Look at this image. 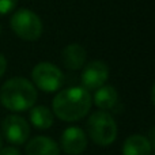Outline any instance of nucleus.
I'll return each mask as SVG.
<instances>
[{
	"mask_svg": "<svg viewBox=\"0 0 155 155\" xmlns=\"http://www.w3.org/2000/svg\"><path fill=\"white\" fill-rule=\"evenodd\" d=\"M26 155H60V148L48 136H35L26 144Z\"/></svg>",
	"mask_w": 155,
	"mask_h": 155,
	"instance_id": "nucleus-10",
	"label": "nucleus"
},
{
	"mask_svg": "<svg viewBox=\"0 0 155 155\" xmlns=\"http://www.w3.org/2000/svg\"><path fill=\"white\" fill-rule=\"evenodd\" d=\"M18 0H0V15H7L16 7Z\"/></svg>",
	"mask_w": 155,
	"mask_h": 155,
	"instance_id": "nucleus-14",
	"label": "nucleus"
},
{
	"mask_svg": "<svg viewBox=\"0 0 155 155\" xmlns=\"http://www.w3.org/2000/svg\"><path fill=\"white\" fill-rule=\"evenodd\" d=\"M118 101V93L113 86H101L94 94V104L101 110H109L116 106Z\"/></svg>",
	"mask_w": 155,
	"mask_h": 155,
	"instance_id": "nucleus-12",
	"label": "nucleus"
},
{
	"mask_svg": "<svg viewBox=\"0 0 155 155\" xmlns=\"http://www.w3.org/2000/svg\"><path fill=\"white\" fill-rule=\"evenodd\" d=\"M54 116L46 106H33L30 109V121L38 129H48L53 125Z\"/></svg>",
	"mask_w": 155,
	"mask_h": 155,
	"instance_id": "nucleus-13",
	"label": "nucleus"
},
{
	"mask_svg": "<svg viewBox=\"0 0 155 155\" xmlns=\"http://www.w3.org/2000/svg\"><path fill=\"white\" fill-rule=\"evenodd\" d=\"M2 143H3V139H2V135H0V148L3 147V144H2Z\"/></svg>",
	"mask_w": 155,
	"mask_h": 155,
	"instance_id": "nucleus-17",
	"label": "nucleus"
},
{
	"mask_svg": "<svg viewBox=\"0 0 155 155\" xmlns=\"http://www.w3.org/2000/svg\"><path fill=\"white\" fill-rule=\"evenodd\" d=\"M61 147L68 155H80L87 148V135L79 127H70L61 135Z\"/></svg>",
	"mask_w": 155,
	"mask_h": 155,
	"instance_id": "nucleus-8",
	"label": "nucleus"
},
{
	"mask_svg": "<svg viewBox=\"0 0 155 155\" xmlns=\"http://www.w3.org/2000/svg\"><path fill=\"white\" fill-rule=\"evenodd\" d=\"M86 59H87V52L80 44H70L63 49L61 60L64 67L68 70H80L86 64Z\"/></svg>",
	"mask_w": 155,
	"mask_h": 155,
	"instance_id": "nucleus-9",
	"label": "nucleus"
},
{
	"mask_svg": "<svg viewBox=\"0 0 155 155\" xmlns=\"http://www.w3.org/2000/svg\"><path fill=\"white\" fill-rule=\"evenodd\" d=\"M0 155H21L18 148H15L14 146L10 147H2L0 148Z\"/></svg>",
	"mask_w": 155,
	"mask_h": 155,
	"instance_id": "nucleus-15",
	"label": "nucleus"
},
{
	"mask_svg": "<svg viewBox=\"0 0 155 155\" xmlns=\"http://www.w3.org/2000/svg\"><path fill=\"white\" fill-rule=\"evenodd\" d=\"M37 88L29 79L15 76L8 79L0 90V102L11 112H25L34 106Z\"/></svg>",
	"mask_w": 155,
	"mask_h": 155,
	"instance_id": "nucleus-2",
	"label": "nucleus"
},
{
	"mask_svg": "<svg viewBox=\"0 0 155 155\" xmlns=\"http://www.w3.org/2000/svg\"><path fill=\"white\" fill-rule=\"evenodd\" d=\"M5 70H7V60H5L4 54L0 53V78L4 75Z\"/></svg>",
	"mask_w": 155,
	"mask_h": 155,
	"instance_id": "nucleus-16",
	"label": "nucleus"
},
{
	"mask_svg": "<svg viewBox=\"0 0 155 155\" xmlns=\"http://www.w3.org/2000/svg\"><path fill=\"white\" fill-rule=\"evenodd\" d=\"M93 98L84 87H68L60 90L53 98V113L61 121L74 123L83 118L91 109Z\"/></svg>",
	"mask_w": 155,
	"mask_h": 155,
	"instance_id": "nucleus-1",
	"label": "nucleus"
},
{
	"mask_svg": "<svg viewBox=\"0 0 155 155\" xmlns=\"http://www.w3.org/2000/svg\"><path fill=\"white\" fill-rule=\"evenodd\" d=\"M87 132L97 146L106 147L117 139V124L106 110H97L87 120Z\"/></svg>",
	"mask_w": 155,
	"mask_h": 155,
	"instance_id": "nucleus-3",
	"label": "nucleus"
},
{
	"mask_svg": "<svg viewBox=\"0 0 155 155\" xmlns=\"http://www.w3.org/2000/svg\"><path fill=\"white\" fill-rule=\"evenodd\" d=\"M11 29L25 41H37L42 35L44 25L41 18L31 10L21 8L11 16Z\"/></svg>",
	"mask_w": 155,
	"mask_h": 155,
	"instance_id": "nucleus-4",
	"label": "nucleus"
},
{
	"mask_svg": "<svg viewBox=\"0 0 155 155\" xmlns=\"http://www.w3.org/2000/svg\"><path fill=\"white\" fill-rule=\"evenodd\" d=\"M33 84L45 93H54L61 88L64 83V74L59 67L48 61L38 63L31 71Z\"/></svg>",
	"mask_w": 155,
	"mask_h": 155,
	"instance_id": "nucleus-5",
	"label": "nucleus"
},
{
	"mask_svg": "<svg viewBox=\"0 0 155 155\" xmlns=\"http://www.w3.org/2000/svg\"><path fill=\"white\" fill-rule=\"evenodd\" d=\"M3 135L11 144L21 146L27 142L30 136V125L23 117L18 114H8L2 123Z\"/></svg>",
	"mask_w": 155,
	"mask_h": 155,
	"instance_id": "nucleus-6",
	"label": "nucleus"
},
{
	"mask_svg": "<svg viewBox=\"0 0 155 155\" xmlns=\"http://www.w3.org/2000/svg\"><path fill=\"white\" fill-rule=\"evenodd\" d=\"M154 146L143 135H131L123 144V155H151Z\"/></svg>",
	"mask_w": 155,
	"mask_h": 155,
	"instance_id": "nucleus-11",
	"label": "nucleus"
},
{
	"mask_svg": "<svg viewBox=\"0 0 155 155\" xmlns=\"http://www.w3.org/2000/svg\"><path fill=\"white\" fill-rule=\"evenodd\" d=\"M109 67L105 61L93 60L84 67L82 72V87L86 90H97L109 79Z\"/></svg>",
	"mask_w": 155,
	"mask_h": 155,
	"instance_id": "nucleus-7",
	"label": "nucleus"
},
{
	"mask_svg": "<svg viewBox=\"0 0 155 155\" xmlns=\"http://www.w3.org/2000/svg\"><path fill=\"white\" fill-rule=\"evenodd\" d=\"M151 155H153V154H151Z\"/></svg>",
	"mask_w": 155,
	"mask_h": 155,
	"instance_id": "nucleus-19",
	"label": "nucleus"
},
{
	"mask_svg": "<svg viewBox=\"0 0 155 155\" xmlns=\"http://www.w3.org/2000/svg\"><path fill=\"white\" fill-rule=\"evenodd\" d=\"M0 34H2V26H0Z\"/></svg>",
	"mask_w": 155,
	"mask_h": 155,
	"instance_id": "nucleus-18",
	"label": "nucleus"
}]
</instances>
